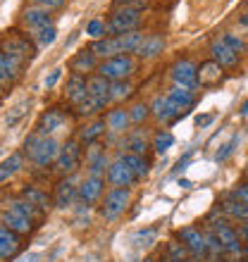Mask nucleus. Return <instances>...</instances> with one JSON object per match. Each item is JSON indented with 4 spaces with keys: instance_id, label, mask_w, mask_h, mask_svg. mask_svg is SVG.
<instances>
[{
    "instance_id": "45",
    "label": "nucleus",
    "mask_w": 248,
    "mask_h": 262,
    "mask_svg": "<svg viewBox=\"0 0 248 262\" xmlns=\"http://www.w3.org/2000/svg\"><path fill=\"white\" fill-rule=\"evenodd\" d=\"M60 76H62V69H53V72H50V76H46V89H53V86H55L57 81H60Z\"/></svg>"
},
{
    "instance_id": "35",
    "label": "nucleus",
    "mask_w": 248,
    "mask_h": 262,
    "mask_svg": "<svg viewBox=\"0 0 248 262\" xmlns=\"http://www.w3.org/2000/svg\"><path fill=\"white\" fill-rule=\"evenodd\" d=\"M172 145H174L172 131H158V134L153 136V145H151V148L158 152V155H162V152H167Z\"/></svg>"
},
{
    "instance_id": "5",
    "label": "nucleus",
    "mask_w": 248,
    "mask_h": 262,
    "mask_svg": "<svg viewBox=\"0 0 248 262\" xmlns=\"http://www.w3.org/2000/svg\"><path fill=\"white\" fill-rule=\"evenodd\" d=\"M131 193L129 188H112L110 193L105 195L103 205H100V214H103L105 222H115L124 214V210L129 207Z\"/></svg>"
},
{
    "instance_id": "34",
    "label": "nucleus",
    "mask_w": 248,
    "mask_h": 262,
    "mask_svg": "<svg viewBox=\"0 0 248 262\" xmlns=\"http://www.w3.org/2000/svg\"><path fill=\"white\" fill-rule=\"evenodd\" d=\"M165 255L172 257V260H177V262H186V260H191V257H193L184 243H177V241H167Z\"/></svg>"
},
{
    "instance_id": "10",
    "label": "nucleus",
    "mask_w": 248,
    "mask_h": 262,
    "mask_svg": "<svg viewBox=\"0 0 248 262\" xmlns=\"http://www.w3.org/2000/svg\"><path fill=\"white\" fill-rule=\"evenodd\" d=\"M108 181H110L115 188H129L131 184L136 181V174L131 172L129 165H127L122 158H117L108 167Z\"/></svg>"
},
{
    "instance_id": "47",
    "label": "nucleus",
    "mask_w": 248,
    "mask_h": 262,
    "mask_svg": "<svg viewBox=\"0 0 248 262\" xmlns=\"http://www.w3.org/2000/svg\"><path fill=\"white\" fill-rule=\"evenodd\" d=\"M213 119H215V115H198V117H196V126H200V129H203V126L213 124Z\"/></svg>"
},
{
    "instance_id": "12",
    "label": "nucleus",
    "mask_w": 248,
    "mask_h": 262,
    "mask_svg": "<svg viewBox=\"0 0 248 262\" xmlns=\"http://www.w3.org/2000/svg\"><path fill=\"white\" fill-rule=\"evenodd\" d=\"M151 115L158 122H174L181 115V110L167 96H155L151 103Z\"/></svg>"
},
{
    "instance_id": "40",
    "label": "nucleus",
    "mask_w": 248,
    "mask_h": 262,
    "mask_svg": "<svg viewBox=\"0 0 248 262\" xmlns=\"http://www.w3.org/2000/svg\"><path fill=\"white\" fill-rule=\"evenodd\" d=\"M27 110H29V100H24V103H19L17 107H12V110H10V115H7V124L14 126L22 117H24V115H27Z\"/></svg>"
},
{
    "instance_id": "39",
    "label": "nucleus",
    "mask_w": 248,
    "mask_h": 262,
    "mask_svg": "<svg viewBox=\"0 0 248 262\" xmlns=\"http://www.w3.org/2000/svg\"><path fill=\"white\" fill-rule=\"evenodd\" d=\"M86 34L93 38V41H100V38H105V21L100 19H91L89 27H86Z\"/></svg>"
},
{
    "instance_id": "28",
    "label": "nucleus",
    "mask_w": 248,
    "mask_h": 262,
    "mask_svg": "<svg viewBox=\"0 0 248 262\" xmlns=\"http://www.w3.org/2000/svg\"><path fill=\"white\" fill-rule=\"evenodd\" d=\"M103 134H105V119H96V122H91V124H86L79 131V141H81V145H93Z\"/></svg>"
},
{
    "instance_id": "55",
    "label": "nucleus",
    "mask_w": 248,
    "mask_h": 262,
    "mask_svg": "<svg viewBox=\"0 0 248 262\" xmlns=\"http://www.w3.org/2000/svg\"><path fill=\"white\" fill-rule=\"evenodd\" d=\"M243 181H246V184H248V167H246V169H243Z\"/></svg>"
},
{
    "instance_id": "49",
    "label": "nucleus",
    "mask_w": 248,
    "mask_h": 262,
    "mask_svg": "<svg viewBox=\"0 0 248 262\" xmlns=\"http://www.w3.org/2000/svg\"><path fill=\"white\" fill-rule=\"evenodd\" d=\"M239 236H241L243 243H248V222H241V227H239Z\"/></svg>"
},
{
    "instance_id": "54",
    "label": "nucleus",
    "mask_w": 248,
    "mask_h": 262,
    "mask_svg": "<svg viewBox=\"0 0 248 262\" xmlns=\"http://www.w3.org/2000/svg\"><path fill=\"white\" fill-rule=\"evenodd\" d=\"M243 260H248V243L243 246Z\"/></svg>"
},
{
    "instance_id": "22",
    "label": "nucleus",
    "mask_w": 248,
    "mask_h": 262,
    "mask_svg": "<svg viewBox=\"0 0 248 262\" xmlns=\"http://www.w3.org/2000/svg\"><path fill=\"white\" fill-rule=\"evenodd\" d=\"M3 224H5L10 231H14L17 236H27L34 231V222L29 220V217H22V214L12 212V210L3 212Z\"/></svg>"
},
{
    "instance_id": "37",
    "label": "nucleus",
    "mask_w": 248,
    "mask_h": 262,
    "mask_svg": "<svg viewBox=\"0 0 248 262\" xmlns=\"http://www.w3.org/2000/svg\"><path fill=\"white\" fill-rule=\"evenodd\" d=\"M222 41L227 43L229 48L234 50L236 55H243L248 50V46H246V41H243L241 36H236V34H232V31H227V34H222Z\"/></svg>"
},
{
    "instance_id": "9",
    "label": "nucleus",
    "mask_w": 248,
    "mask_h": 262,
    "mask_svg": "<svg viewBox=\"0 0 248 262\" xmlns=\"http://www.w3.org/2000/svg\"><path fill=\"white\" fill-rule=\"evenodd\" d=\"M224 81V67L215 62V60H205L198 64V86L200 89H215Z\"/></svg>"
},
{
    "instance_id": "36",
    "label": "nucleus",
    "mask_w": 248,
    "mask_h": 262,
    "mask_svg": "<svg viewBox=\"0 0 248 262\" xmlns=\"http://www.w3.org/2000/svg\"><path fill=\"white\" fill-rule=\"evenodd\" d=\"M148 117H151V105H146V103H134V105L129 107V119H131V124H143Z\"/></svg>"
},
{
    "instance_id": "48",
    "label": "nucleus",
    "mask_w": 248,
    "mask_h": 262,
    "mask_svg": "<svg viewBox=\"0 0 248 262\" xmlns=\"http://www.w3.org/2000/svg\"><path fill=\"white\" fill-rule=\"evenodd\" d=\"M0 81L5 83V81H10V74H7V67H5V57L0 55Z\"/></svg>"
},
{
    "instance_id": "1",
    "label": "nucleus",
    "mask_w": 248,
    "mask_h": 262,
    "mask_svg": "<svg viewBox=\"0 0 248 262\" xmlns=\"http://www.w3.org/2000/svg\"><path fill=\"white\" fill-rule=\"evenodd\" d=\"M60 145L53 136H43L38 131L29 134V138L24 141V152L29 155V160L38 167H48L50 162H55L57 155H60Z\"/></svg>"
},
{
    "instance_id": "16",
    "label": "nucleus",
    "mask_w": 248,
    "mask_h": 262,
    "mask_svg": "<svg viewBox=\"0 0 248 262\" xmlns=\"http://www.w3.org/2000/svg\"><path fill=\"white\" fill-rule=\"evenodd\" d=\"M65 119H67L65 117V112L57 110V107H50V110H46L41 115L36 131L43 134V136H50V134H55V131H60L62 126H65Z\"/></svg>"
},
{
    "instance_id": "33",
    "label": "nucleus",
    "mask_w": 248,
    "mask_h": 262,
    "mask_svg": "<svg viewBox=\"0 0 248 262\" xmlns=\"http://www.w3.org/2000/svg\"><path fill=\"white\" fill-rule=\"evenodd\" d=\"M205 246H208V257H220V255H227L224 250V243L220 241V236L205 229Z\"/></svg>"
},
{
    "instance_id": "19",
    "label": "nucleus",
    "mask_w": 248,
    "mask_h": 262,
    "mask_svg": "<svg viewBox=\"0 0 248 262\" xmlns=\"http://www.w3.org/2000/svg\"><path fill=\"white\" fill-rule=\"evenodd\" d=\"M220 207H222V212L227 214L229 220H234V222H248V205H246V203H241V200H236L234 195H232V191L222 195Z\"/></svg>"
},
{
    "instance_id": "11",
    "label": "nucleus",
    "mask_w": 248,
    "mask_h": 262,
    "mask_svg": "<svg viewBox=\"0 0 248 262\" xmlns=\"http://www.w3.org/2000/svg\"><path fill=\"white\" fill-rule=\"evenodd\" d=\"M239 57L234 50L229 48L227 43L222 41V38H217V41L210 43V60H215V62L220 64V67L224 69H236L239 67Z\"/></svg>"
},
{
    "instance_id": "58",
    "label": "nucleus",
    "mask_w": 248,
    "mask_h": 262,
    "mask_svg": "<svg viewBox=\"0 0 248 262\" xmlns=\"http://www.w3.org/2000/svg\"><path fill=\"white\" fill-rule=\"evenodd\" d=\"M0 93H3V81H0Z\"/></svg>"
},
{
    "instance_id": "15",
    "label": "nucleus",
    "mask_w": 248,
    "mask_h": 262,
    "mask_svg": "<svg viewBox=\"0 0 248 262\" xmlns=\"http://www.w3.org/2000/svg\"><path fill=\"white\" fill-rule=\"evenodd\" d=\"M110 86L112 83L108 79H103L100 74H93L89 76V81H86V89H89V98L91 100H96L100 107L110 103Z\"/></svg>"
},
{
    "instance_id": "57",
    "label": "nucleus",
    "mask_w": 248,
    "mask_h": 262,
    "mask_svg": "<svg viewBox=\"0 0 248 262\" xmlns=\"http://www.w3.org/2000/svg\"><path fill=\"white\" fill-rule=\"evenodd\" d=\"M24 262H34V257H29V260H24Z\"/></svg>"
},
{
    "instance_id": "53",
    "label": "nucleus",
    "mask_w": 248,
    "mask_h": 262,
    "mask_svg": "<svg viewBox=\"0 0 248 262\" xmlns=\"http://www.w3.org/2000/svg\"><path fill=\"white\" fill-rule=\"evenodd\" d=\"M158 262H177V260H172V257H167V255H162V257H160V260Z\"/></svg>"
},
{
    "instance_id": "27",
    "label": "nucleus",
    "mask_w": 248,
    "mask_h": 262,
    "mask_svg": "<svg viewBox=\"0 0 248 262\" xmlns=\"http://www.w3.org/2000/svg\"><path fill=\"white\" fill-rule=\"evenodd\" d=\"M10 210H12V212H17V214H22V217H29L31 222L43 220V212H46V210L31 205V203H29V200H24V198L12 200V203H10Z\"/></svg>"
},
{
    "instance_id": "2",
    "label": "nucleus",
    "mask_w": 248,
    "mask_h": 262,
    "mask_svg": "<svg viewBox=\"0 0 248 262\" xmlns=\"http://www.w3.org/2000/svg\"><path fill=\"white\" fill-rule=\"evenodd\" d=\"M141 21H143V10H138V7H127V5L112 7L110 19L105 21V38H108V36H119V34H129V31H138Z\"/></svg>"
},
{
    "instance_id": "18",
    "label": "nucleus",
    "mask_w": 248,
    "mask_h": 262,
    "mask_svg": "<svg viewBox=\"0 0 248 262\" xmlns=\"http://www.w3.org/2000/svg\"><path fill=\"white\" fill-rule=\"evenodd\" d=\"M162 48H165V38L160 34H148L143 41H141V46L136 48L134 55H136L138 60H155V57L162 53Z\"/></svg>"
},
{
    "instance_id": "26",
    "label": "nucleus",
    "mask_w": 248,
    "mask_h": 262,
    "mask_svg": "<svg viewBox=\"0 0 248 262\" xmlns=\"http://www.w3.org/2000/svg\"><path fill=\"white\" fill-rule=\"evenodd\" d=\"M167 98H170V100H172L179 110H189V107H193V105H196V100H198L193 91L179 89V86H172V89H170V93H167Z\"/></svg>"
},
{
    "instance_id": "31",
    "label": "nucleus",
    "mask_w": 248,
    "mask_h": 262,
    "mask_svg": "<svg viewBox=\"0 0 248 262\" xmlns=\"http://www.w3.org/2000/svg\"><path fill=\"white\" fill-rule=\"evenodd\" d=\"M31 38H34V43L38 46V48H48V46H53L57 38V29L50 24V27L46 29H38V31H34L31 34Z\"/></svg>"
},
{
    "instance_id": "23",
    "label": "nucleus",
    "mask_w": 248,
    "mask_h": 262,
    "mask_svg": "<svg viewBox=\"0 0 248 262\" xmlns=\"http://www.w3.org/2000/svg\"><path fill=\"white\" fill-rule=\"evenodd\" d=\"M131 119H129V110H124V107H112L108 115H105V126L108 131L112 134H124V131L129 129Z\"/></svg>"
},
{
    "instance_id": "50",
    "label": "nucleus",
    "mask_w": 248,
    "mask_h": 262,
    "mask_svg": "<svg viewBox=\"0 0 248 262\" xmlns=\"http://www.w3.org/2000/svg\"><path fill=\"white\" fill-rule=\"evenodd\" d=\"M179 186H181V188H191L193 184H191V181H189V179H179Z\"/></svg>"
},
{
    "instance_id": "4",
    "label": "nucleus",
    "mask_w": 248,
    "mask_h": 262,
    "mask_svg": "<svg viewBox=\"0 0 248 262\" xmlns=\"http://www.w3.org/2000/svg\"><path fill=\"white\" fill-rule=\"evenodd\" d=\"M136 72V60L131 55H115L110 60H103L98 64V72L103 79H108L110 83L115 81H129L131 76Z\"/></svg>"
},
{
    "instance_id": "41",
    "label": "nucleus",
    "mask_w": 248,
    "mask_h": 262,
    "mask_svg": "<svg viewBox=\"0 0 248 262\" xmlns=\"http://www.w3.org/2000/svg\"><path fill=\"white\" fill-rule=\"evenodd\" d=\"M153 238H155V229H143V231H136V234L131 236V241L136 243V246H151Z\"/></svg>"
},
{
    "instance_id": "46",
    "label": "nucleus",
    "mask_w": 248,
    "mask_h": 262,
    "mask_svg": "<svg viewBox=\"0 0 248 262\" xmlns=\"http://www.w3.org/2000/svg\"><path fill=\"white\" fill-rule=\"evenodd\" d=\"M191 152H193V150H186V152H184V158H179V162H177V169H174V174L184 172L186 167H189V160H191Z\"/></svg>"
},
{
    "instance_id": "29",
    "label": "nucleus",
    "mask_w": 248,
    "mask_h": 262,
    "mask_svg": "<svg viewBox=\"0 0 248 262\" xmlns=\"http://www.w3.org/2000/svg\"><path fill=\"white\" fill-rule=\"evenodd\" d=\"M22 198L29 200L31 205L41 207V210H48L50 207V200H48V193H43L38 186H34V184H27V186L22 188Z\"/></svg>"
},
{
    "instance_id": "32",
    "label": "nucleus",
    "mask_w": 248,
    "mask_h": 262,
    "mask_svg": "<svg viewBox=\"0 0 248 262\" xmlns=\"http://www.w3.org/2000/svg\"><path fill=\"white\" fill-rule=\"evenodd\" d=\"M134 96V86L129 81H115L110 86V103H122Z\"/></svg>"
},
{
    "instance_id": "44",
    "label": "nucleus",
    "mask_w": 248,
    "mask_h": 262,
    "mask_svg": "<svg viewBox=\"0 0 248 262\" xmlns=\"http://www.w3.org/2000/svg\"><path fill=\"white\" fill-rule=\"evenodd\" d=\"M36 5H41L46 7V10H57V7L65 5V0H34Z\"/></svg>"
},
{
    "instance_id": "56",
    "label": "nucleus",
    "mask_w": 248,
    "mask_h": 262,
    "mask_svg": "<svg viewBox=\"0 0 248 262\" xmlns=\"http://www.w3.org/2000/svg\"><path fill=\"white\" fill-rule=\"evenodd\" d=\"M210 262H224V260H217V257H210Z\"/></svg>"
},
{
    "instance_id": "52",
    "label": "nucleus",
    "mask_w": 248,
    "mask_h": 262,
    "mask_svg": "<svg viewBox=\"0 0 248 262\" xmlns=\"http://www.w3.org/2000/svg\"><path fill=\"white\" fill-rule=\"evenodd\" d=\"M239 112H241V115H248V100L241 105V110H239Z\"/></svg>"
},
{
    "instance_id": "51",
    "label": "nucleus",
    "mask_w": 248,
    "mask_h": 262,
    "mask_svg": "<svg viewBox=\"0 0 248 262\" xmlns=\"http://www.w3.org/2000/svg\"><path fill=\"white\" fill-rule=\"evenodd\" d=\"M241 24H243V27H248V10L241 14Z\"/></svg>"
},
{
    "instance_id": "25",
    "label": "nucleus",
    "mask_w": 248,
    "mask_h": 262,
    "mask_svg": "<svg viewBox=\"0 0 248 262\" xmlns=\"http://www.w3.org/2000/svg\"><path fill=\"white\" fill-rule=\"evenodd\" d=\"M117 158H122L124 162L129 165V169L136 174V179H143V177H148V172H151V162H148L146 155H136V152H119Z\"/></svg>"
},
{
    "instance_id": "43",
    "label": "nucleus",
    "mask_w": 248,
    "mask_h": 262,
    "mask_svg": "<svg viewBox=\"0 0 248 262\" xmlns=\"http://www.w3.org/2000/svg\"><path fill=\"white\" fill-rule=\"evenodd\" d=\"M232 195H234L236 200H241V203H246V205H248V184H246V181H241L239 186H234Z\"/></svg>"
},
{
    "instance_id": "24",
    "label": "nucleus",
    "mask_w": 248,
    "mask_h": 262,
    "mask_svg": "<svg viewBox=\"0 0 248 262\" xmlns=\"http://www.w3.org/2000/svg\"><path fill=\"white\" fill-rule=\"evenodd\" d=\"M76 195H79V186H76V181L72 179V177H67V179H62L55 188V205L57 207L72 205V200H74Z\"/></svg>"
},
{
    "instance_id": "6",
    "label": "nucleus",
    "mask_w": 248,
    "mask_h": 262,
    "mask_svg": "<svg viewBox=\"0 0 248 262\" xmlns=\"http://www.w3.org/2000/svg\"><path fill=\"white\" fill-rule=\"evenodd\" d=\"M170 76H172L174 86H179V89H198V64L189 60V57H181L177 62L170 67Z\"/></svg>"
},
{
    "instance_id": "13",
    "label": "nucleus",
    "mask_w": 248,
    "mask_h": 262,
    "mask_svg": "<svg viewBox=\"0 0 248 262\" xmlns=\"http://www.w3.org/2000/svg\"><path fill=\"white\" fill-rule=\"evenodd\" d=\"M86 81L89 76H81V74H69L67 79V86H65V96L72 105H81L86 98H89V89H86Z\"/></svg>"
},
{
    "instance_id": "3",
    "label": "nucleus",
    "mask_w": 248,
    "mask_h": 262,
    "mask_svg": "<svg viewBox=\"0 0 248 262\" xmlns=\"http://www.w3.org/2000/svg\"><path fill=\"white\" fill-rule=\"evenodd\" d=\"M0 55H7L12 57V60H19V62H31L36 55V48L31 46L24 34L19 31H5V34L0 36Z\"/></svg>"
},
{
    "instance_id": "7",
    "label": "nucleus",
    "mask_w": 248,
    "mask_h": 262,
    "mask_svg": "<svg viewBox=\"0 0 248 262\" xmlns=\"http://www.w3.org/2000/svg\"><path fill=\"white\" fill-rule=\"evenodd\" d=\"M81 141L79 138H72V141H67V143L62 145L60 155H57L55 160V169L60 174H72L79 167V162H81Z\"/></svg>"
},
{
    "instance_id": "17",
    "label": "nucleus",
    "mask_w": 248,
    "mask_h": 262,
    "mask_svg": "<svg viewBox=\"0 0 248 262\" xmlns=\"http://www.w3.org/2000/svg\"><path fill=\"white\" fill-rule=\"evenodd\" d=\"M98 57L91 53L89 48L81 50V53H76L72 60H69V69H72V74H81V76H89L91 72H98Z\"/></svg>"
},
{
    "instance_id": "21",
    "label": "nucleus",
    "mask_w": 248,
    "mask_h": 262,
    "mask_svg": "<svg viewBox=\"0 0 248 262\" xmlns=\"http://www.w3.org/2000/svg\"><path fill=\"white\" fill-rule=\"evenodd\" d=\"M22 243H19V236L10 231L5 224H0V260H7V257H14L19 253Z\"/></svg>"
},
{
    "instance_id": "14",
    "label": "nucleus",
    "mask_w": 248,
    "mask_h": 262,
    "mask_svg": "<svg viewBox=\"0 0 248 262\" xmlns=\"http://www.w3.org/2000/svg\"><path fill=\"white\" fill-rule=\"evenodd\" d=\"M50 19H53L50 10H46V7H41V5L27 7V10L22 12V21H24V27L31 29V31H38V29L50 27Z\"/></svg>"
},
{
    "instance_id": "8",
    "label": "nucleus",
    "mask_w": 248,
    "mask_h": 262,
    "mask_svg": "<svg viewBox=\"0 0 248 262\" xmlns=\"http://www.w3.org/2000/svg\"><path fill=\"white\" fill-rule=\"evenodd\" d=\"M179 241L184 243L189 253L193 255V260H200V257L208 255V246H205V231H200L198 227H184L179 229Z\"/></svg>"
},
{
    "instance_id": "20",
    "label": "nucleus",
    "mask_w": 248,
    "mask_h": 262,
    "mask_svg": "<svg viewBox=\"0 0 248 262\" xmlns=\"http://www.w3.org/2000/svg\"><path fill=\"white\" fill-rule=\"evenodd\" d=\"M103 186H105L103 177H86V179L81 181V186H79V198H81V203H86V205L96 203V200L103 195Z\"/></svg>"
},
{
    "instance_id": "30",
    "label": "nucleus",
    "mask_w": 248,
    "mask_h": 262,
    "mask_svg": "<svg viewBox=\"0 0 248 262\" xmlns=\"http://www.w3.org/2000/svg\"><path fill=\"white\" fill-rule=\"evenodd\" d=\"M22 165H24V155H22V152H12V155L0 165V181H5L7 177H12Z\"/></svg>"
},
{
    "instance_id": "42",
    "label": "nucleus",
    "mask_w": 248,
    "mask_h": 262,
    "mask_svg": "<svg viewBox=\"0 0 248 262\" xmlns=\"http://www.w3.org/2000/svg\"><path fill=\"white\" fill-rule=\"evenodd\" d=\"M236 143H239V134H234V136H232V141H229V143H224V145H222V150H217V155H215V160H217V162H224V160H227L229 155L234 152Z\"/></svg>"
},
{
    "instance_id": "38",
    "label": "nucleus",
    "mask_w": 248,
    "mask_h": 262,
    "mask_svg": "<svg viewBox=\"0 0 248 262\" xmlns=\"http://www.w3.org/2000/svg\"><path fill=\"white\" fill-rule=\"evenodd\" d=\"M103 110V107H100V105L96 103V100H91V98H86V100H84L81 105H76V117H96L98 112Z\"/></svg>"
}]
</instances>
